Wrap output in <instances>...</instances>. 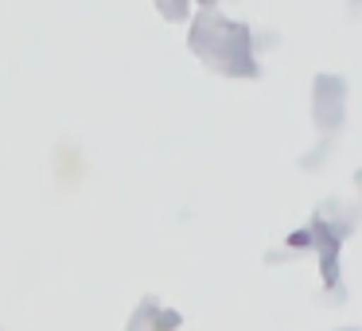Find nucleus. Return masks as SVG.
<instances>
[{
	"label": "nucleus",
	"mask_w": 362,
	"mask_h": 331,
	"mask_svg": "<svg viewBox=\"0 0 362 331\" xmlns=\"http://www.w3.org/2000/svg\"><path fill=\"white\" fill-rule=\"evenodd\" d=\"M312 245L320 250L323 284L335 289V284H339V245H343V230L327 226V222H315V226H312Z\"/></svg>",
	"instance_id": "f257e3e1"
},
{
	"label": "nucleus",
	"mask_w": 362,
	"mask_h": 331,
	"mask_svg": "<svg viewBox=\"0 0 362 331\" xmlns=\"http://www.w3.org/2000/svg\"><path fill=\"white\" fill-rule=\"evenodd\" d=\"M288 245H296V250H304V245H312V230H296V234L288 238Z\"/></svg>",
	"instance_id": "f03ea898"
},
{
	"label": "nucleus",
	"mask_w": 362,
	"mask_h": 331,
	"mask_svg": "<svg viewBox=\"0 0 362 331\" xmlns=\"http://www.w3.org/2000/svg\"><path fill=\"white\" fill-rule=\"evenodd\" d=\"M346 331H358V327H346Z\"/></svg>",
	"instance_id": "7ed1b4c3"
}]
</instances>
